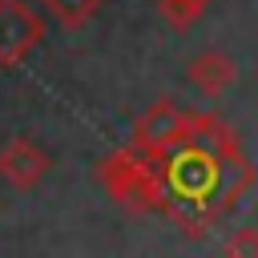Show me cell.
Segmentation results:
<instances>
[{
  "mask_svg": "<svg viewBox=\"0 0 258 258\" xmlns=\"http://www.w3.org/2000/svg\"><path fill=\"white\" fill-rule=\"evenodd\" d=\"M185 77H189V85H194L202 97H222V93L238 81V64H234L230 52L206 48V52H198V56L185 64Z\"/></svg>",
  "mask_w": 258,
  "mask_h": 258,
  "instance_id": "6",
  "label": "cell"
},
{
  "mask_svg": "<svg viewBox=\"0 0 258 258\" xmlns=\"http://www.w3.org/2000/svg\"><path fill=\"white\" fill-rule=\"evenodd\" d=\"M44 40V16L28 0H0V69L24 64Z\"/></svg>",
  "mask_w": 258,
  "mask_h": 258,
  "instance_id": "4",
  "label": "cell"
},
{
  "mask_svg": "<svg viewBox=\"0 0 258 258\" xmlns=\"http://www.w3.org/2000/svg\"><path fill=\"white\" fill-rule=\"evenodd\" d=\"M97 181L117 206H125L133 214H161V206H165L161 161L133 149V145H121V149L105 153L101 165H97Z\"/></svg>",
  "mask_w": 258,
  "mask_h": 258,
  "instance_id": "2",
  "label": "cell"
},
{
  "mask_svg": "<svg viewBox=\"0 0 258 258\" xmlns=\"http://www.w3.org/2000/svg\"><path fill=\"white\" fill-rule=\"evenodd\" d=\"M198 121H202V109H185V105H177V101H157V105H149V109L133 121L129 145L161 161L169 149H177V145H185V141L194 137Z\"/></svg>",
  "mask_w": 258,
  "mask_h": 258,
  "instance_id": "3",
  "label": "cell"
},
{
  "mask_svg": "<svg viewBox=\"0 0 258 258\" xmlns=\"http://www.w3.org/2000/svg\"><path fill=\"white\" fill-rule=\"evenodd\" d=\"M222 258H258V226H238L222 242Z\"/></svg>",
  "mask_w": 258,
  "mask_h": 258,
  "instance_id": "9",
  "label": "cell"
},
{
  "mask_svg": "<svg viewBox=\"0 0 258 258\" xmlns=\"http://www.w3.org/2000/svg\"><path fill=\"white\" fill-rule=\"evenodd\" d=\"M48 4V16L64 28V32H81L97 12H101V0H44Z\"/></svg>",
  "mask_w": 258,
  "mask_h": 258,
  "instance_id": "7",
  "label": "cell"
},
{
  "mask_svg": "<svg viewBox=\"0 0 258 258\" xmlns=\"http://www.w3.org/2000/svg\"><path fill=\"white\" fill-rule=\"evenodd\" d=\"M206 8H210V0H157V16H161L173 32L194 28V24L206 16Z\"/></svg>",
  "mask_w": 258,
  "mask_h": 258,
  "instance_id": "8",
  "label": "cell"
},
{
  "mask_svg": "<svg viewBox=\"0 0 258 258\" xmlns=\"http://www.w3.org/2000/svg\"><path fill=\"white\" fill-rule=\"evenodd\" d=\"M165 206L161 214L185 234L202 238L230 206L254 185V161L242 153L238 133L218 117L202 113L194 137L161 157Z\"/></svg>",
  "mask_w": 258,
  "mask_h": 258,
  "instance_id": "1",
  "label": "cell"
},
{
  "mask_svg": "<svg viewBox=\"0 0 258 258\" xmlns=\"http://www.w3.org/2000/svg\"><path fill=\"white\" fill-rule=\"evenodd\" d=\"M48 165H52V157L24 133H16V137H8L0 145V181L8 189H16V194H32L44 181Z\"/></svg>",
  "mask_w": 258,
  "mask_h": 258,
  "instance_id": "5",
  "label": "cell"
}]
</instances>
